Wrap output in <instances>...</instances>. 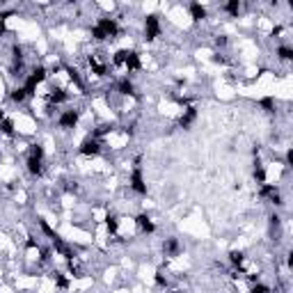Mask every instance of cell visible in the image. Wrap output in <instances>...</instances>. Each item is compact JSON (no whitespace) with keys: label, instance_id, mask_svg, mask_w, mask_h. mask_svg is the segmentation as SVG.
<instances>
[{"label":"cell","instance_id":"2","mask_svg":"<svg viewBox=\"0 0 293 293\" xmlns=\"http://www.w3.org/2000/svg\"><path fill=\"white\" fill-rule=\"evenodd\" d=\"M101 152H104V142L98 140V138H94V136L85 138V140L80 142V146H78V154L85 156V158H94V156H98Z\"/></svg>","mask_w":293,"mask_h":293},{"label":"cell","instance_id":"13","mask_svg":"<svg viewBox=\"0 0 293 293\" xmlns=\"http://www.w3.org/2000/svg\"><path fill=\"white\" fill-rule=\"evenodd\" d=\"M104 222H106V229H108L110 236H117V232H120V218L117 216H106Z\"/></svg>","mask_w":293,"mask_h":293},{"label":"cell","instance_id":"14","mask_svg":"<svg viewBox=\"0 0 293 293\" xmlns=\"http://www.w3.org/2000/svg\"><path fill=\"white\" fill-rule=\"evenodd\" d=\"M277 58L282 62H291L293 60V48L288 44H282V46H277Z\"/></svg>","mask_w":293,"mask_h":293},{"label":"cell","instance_id":"11","mask_svg":"<svg viewBox=\"0 0 293 293\" xmlns=\"http://www.w3.org/2000/svg\"><path fill=\"white\" fill-rule=\"evenodd\" d=\"M188 12H190V18H192V21H204V18H208V12L202 2H190Z\"/></svg>","mask_w":293,"mask_h":293},{"label":"cell","instance_id":"6","mask_svg":"<svg viewBox=\"0 0 293 293\" xmlns=\"http://www.w3.org/2000/svg\"><path fill=\"white\" fill-rule=\"evenodd\" d=\"M136 227H138V232L140 234H144V236H152L154 232H156V224H154V220L146 213H140V216H136Z\"/></svg>","mask_w":293,"mask_h":293},{"label":"cell","instance_id":"8","mask_svg":"<svg viewBox=\"0 0 293 293\" xmlns=\"http://www.w3.org/2000/svg\"><path fill=\"white\" fill-rule=\"evenodd\" d=\"M261 197H266V200H270L275 206H280L282 204V195H280V190H277V186H270V184H264L261 186Z\"/></svg>","mask_w":293,"mask_h":293},{"label":"cell","instance_id":"22","mask_svg":"<svg viewBox=\"0 0 293 293\" xmlns=\"http://www.w3.org/2000/svg\"><path fill=\"white\" fill-rule=\"evenodd\" d=\"M5 120H7V114H5V110L0 108V126H2V122H5Z\"/></svg>","mask_w":293,"mask_h":293},{"label":"cell","instance_id":"19","mask_svg":"<svg viewBox=\"0 0 293 293\" xmlns=\"http://www.w3.org/2000/svg\"><path fill=\"white\" fill-rule=\"evenodd\" d=\"M259 106H261V108H266V112H272V110H275V98H272V96L261 98Z\"/></svg>","mask_w":293,"mask_h":293},{"label":"cell","instance_id":"18","mask_svg":"<svg viewBox=\"0 0 293 293\" xmlns=\"http://www.w3.org/2000/svg\"><path fill=\"white\" fill-rule=\"evenodd\" d=\"M250 293H272V288L266 286V284H261V282H254L250 286Z\"/></svg>","mask_w":293,"mask_h":293},{"label":"cell","instance_id":"15","mask_svg":"<svg viewBox=\"0 0 293 293\" xmlns=\"http://www.w3.org/2000/svg\"><path fill=\"white\" fill-rule=\"evenodd\" d=\"M10 98L14 101V104H23V101H26V98H30V96H28V92L23 90V85H18V87H14V90L10 92Z\"/></svg>","mask_w":293,"mask_h":293},{"label":"cell","instance_id":"12","mask_svg":"<svg viewBox=\"0 0 293 293\" xmlns=\"http://www.w3.org/2000/svg\"><path fill=\"white\" fill-rule=\"evenodd\" d=\"M229 264H232V266L238 270V275H240V268L245 266V254H243V250H232V252H229Z\"/></svg>","mask_w":293,"mask_h":293},{"label":"cell","instance_id":"3","mask_svg":"<svg viewBox=\"0 0 293 293\" xmlns=\"http://www.w3.org/2000/svg\"><path fill=\"white\" fill-rule=\"evenodd\" d=\"M78 122H80V110H76V108L62 110V112L58 114V126H60L62 130H74L78 126Z\"/></svg>","mask_w":293,"mask_h":293},{"label":"cell","instance_id":"5","mask_svg":"<svg viewBox=\"0 0 293 293\" xmlns=\"http://www.w3.org/2000/svg\"><path fill=\"white\" fill-rule=\"evenodd\" d=\"M128 188L133 190V192H138V195H146V181H144V174H142V168L130 170Z\"/></svg>","mask_w":293,"mask_h":293},{"label":"cell","instance_id":"10","mask_svg":"<svg viewBox=\"0 0 293 293\" xmlns=\"http://www.w3.org/2000/svg\"><path fill=\"white\" fill-rule=\"evenodd\" d=\"M163 252H165V256H179V254H181V243H179V238H174V236L165 238Z\"/></svg>","mask_w":293,"mask_h":293},{"label":"cell","instance_id":"21","mask_svg":"<svg viewBox=\"0 0 293 293\" xmlns=\"http://www.w3.org/2000/svg\"><path fill=\"white\" fill-rule=\"evenodd\" d=\"M216 46H218V48H224V46H227V37H224V34L216 37Z\"/></svg>","mask_w":293,"mask_h":293},{"label":"cell","instance_id":"1","mask_svg":"<svg viewBox=\"0 0 293 293\" xmlns=\"http://www.w3.org/2000/svg\"><path fill=\"white\" fill-rule=\"evenodd\" d=\"M120 34H122V28H120V23H117V18L101 16L92 26V39L94 42H110V39H117Z\"/></svg>","mask_w":293,"mask_h":293},{"label":"cell","instance_id":"9","mask_svg":"<svg viewBox=\"0 0 293 293\" xmlns=\"http://www.w3.org/2000/svg\"><path fill=\"white\" fill-rule=\"evenodd\" d=\"M195 120H197V108L195 106H188V108L184 110V114L179 117V126L181 128H190V126L195 124Z\"/></svg>","mask_w":293,"mask_h":293},{"label":"cell","instance_id":"16","mask_svg":"<svg viewBox=\"0 0 293 293\" xmlns=\"http://www.w3.org/2000/svg\"><path fill=\"white\" fill-rule=\"evenodd\" d=\"M222 10L227 12L229 16H238L240 10H243V5H240L238 0H229V2H224V5H222Z\"/></svg>","mask_w":293,"mask_h":293},{"label":"cell","instance_id":"4","mask_svg":"<svg viewBox=\"0 0 293 293\" xmlns=\"http://www.w3.org/2000/svg\"><path fill=\"white\" fill-rule=\"evenodd\" d=\"M160 32H163L160 18H158L156 14H149V16H144V39H146V42H156V39L160 37Z\"/></svg>","mask_w":293,"mask_h":293},{"label":"cell","instance_id":"7","mask_svg":"<svg viewBox=\"0 0 293 293\" xmlns=\"http://www.w3.org/2000/svg\"><path fill=\"white\" fill-rule=\"evenodd\" d=\"M117 94H122V96H133V98H138V90H136V85H133V80H130L128 76H122L120 80H117Z\"/></svg>","mask_w":293,"mask_h":293},{"label":"cell","instance_id":"17","mask_svg":"<svg viewBox=\"0 0 293 293\" xmlns=\"http://www.w3.org/2000/svg\"><path fill=\"white\" fill-rule=\"evenodd\" d=\"M254 179L259 181L261 186L266 184V168H264V165H261L259 160H256V163H254Z\"/></svg>","mask_w":293,"mask_h":293},{"label":"cell","instance_id":"20","mask_svg":"<svg viewBox=\"0 0 293 293\" xmlns=\"http://www.w3.org/2000/svg\"><path fill=\"white\" fill-rule=\"evenodd\" d=\"M154 280H156V284H158V286H163V288L168 286V277L163 275V270H158V272H156V277H154Z\"/></svg>","mask_w":293,"mask_h":293}]
</instances>
